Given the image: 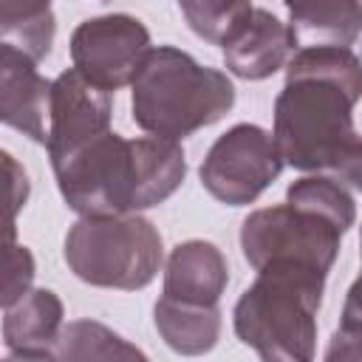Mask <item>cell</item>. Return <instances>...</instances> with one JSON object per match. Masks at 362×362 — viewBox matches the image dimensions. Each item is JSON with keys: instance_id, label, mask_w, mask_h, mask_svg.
I'll use <instances>...</instances> for the list:
<instances>
[{"instance_id": "20", "label": "cell", "mask_w": 362, "mask_h": 362, "mask_svg": "<svg viewBox=\"0 0 362 362\" xmlns=\"http://www.w3.org/2000/svg\"><path fill=\"white\" fill-rule=\"evenodd\" d=\"M31 280H34V257H31L28 246L11 243L8 246V274H6V288H3V308L14 305L23 294H28Z\"/></svg>"}, {"instance_id": "18", "label": "cell", "mask_w": 362, "mask_h": 362, "mask_svg": "<svg viewBox=\"0 0 362 362\" xmlns=\"http://www.w3.org/2000/svg\"><path fill=\"white\" fill-rule=\"evenodd\" d=\"M286 204L311 209L322 218H328L331 223H337L342 232H348L356 223V204L354 195L345 189L342 181L331 178V175H303L294 184H288L286 189Z\"/></svg>"}, {"instance_id": "24", "label": "cell", "mask_w": 362, "mask_h": 362, "mask_svg": "<svg viewBox=\"0 0 362 362\" xmlns=\"http://www.w3.org/2000/svg\"><path fill=\"white\" fill-rule=\"evenodd\" d=\"M3 362H57V351L51 348H23V351H8Z\"/></svg>"}, {"instance_id": "14", "label": "cell", "mask_w": 362, "mask_h": 362, "mask_svg": "<svg viewBox=\"0 0 362 362\" xmlns=\"http://www.w3.org/2000/svg\"><path fill=\"white\" fill-rule=\"evenodd\" d=\"M288 28L297 48H351L362 34V3H288Z\"/></svg>"}, {"instance_id": "7", "label": "cell", "mask_w": 362, "mask_h": 362, "mask_svg": "<svg viewBox=\"0 0 362 362\" xmlns=\"http://www.w3.org/2000/svg\"><path fill=\"white\" fill-rule=\"evenodd\" d=\"M283 164L274 136L260 124L240 122L215 139L198 175L215 201L226 206H249L277 181Z\"/></svg>"}, {"instance_id": "1", "label": "cell", "mask_w": 362, "mask_h": 362, "mask_svg": "<svg viewBox=\"0 0 362 362\" xmlns=\"http://www.w3.org/2000/svg\"><path fill=\"white\" fill-rule=\"evenodd\" d=\"M362 99V59L351 48H297L274 99V144L300 173L337 170L359 139L354 107Z\"/></svg>"}, {"instance_id": "9", "label": "cell", "mask_w": 362, "mask_h": 362, "mask_svg": "<svg viewBox=\"0 0 362 362\" xmlns=\"http://www.w3.org/2000/svg\"><path fill=\"white\" fill-rule=\"evenodd\" d=\"M110 93L93 88L74 68L62 71L51 85V119H48V158L51 167L65 161L79 147L110 133Z\"/></svg>"}, {"instance_id": "19", "label": "cell", "mask_w": 362, "mask_h": 362, "mask_svg": "<svg viewBox=\"0 0 362 362\" xmlns=\"http://www.w3.org/2000/svg\"><path fill=\"white\" fill-rule=\"evenodd\" d=\"M178 11L184 14L192 34L223 48L252 17L255 6L252 3H226V0H181Z\"/></svg>"}, {"instance_id": "21", "label": "cell", "mask_w": 362, "mask_h": 362, "mask_svg": "<svg viewBox=\"0 0 362 362\" xmlns=\"http://www.w3.org/2000/svg\"><path fill=\"white\" fill-rule=\"evenodd\" d=\"M322 362H362V334L337 328L325 348Z\"/></svg>"}, {"instance_id": "15", "label": "cell", "mask_w": 362, "mask_h": 362, "mask_svg": "<svg viewBox=\"0 0 362 362\" xmlns=\"http://www.w3.org/2000/svg\"><path fill=\"white\" fill-rule=\"evenodd\" d=\"M65 328L62 300L51 288H31L14 305L3 308V342L8 351L57 348Z\"/></svg>"}, {"instance_id": "3", "label": "cell", "mask_w": 362, "mask_h": 362, "mask_svg": "<svg viewBox=\"0 0 362 362\" xmlns=\"http://www.w3.org/2000/svg\"><path fill=\"white\" fill-rule=\"evenodd\" d=\"M130 88L136 127L167 141L221 122L235 105L232 79L175 45H153Z\"/></svg>"}, {"instance_id": "13", "label": "cell", "mask_w": 362, "mask_h": 362, "mask_svg": "<svg viewBox=\"0 0 362 362\" xmlns=\"http://www.w3.org/2000/svg\"><path fill=\"white\" fill-rule=\"evenodd\" d=\"M153 322L170 351L181 356H204L221 339L223 314L218 305L181 303L161 294L153 305Z\"/></svg>"}, {"instance_id": "4", "label": "cell", "mask_w": 362, "mask_h": 362, "mask_svg": "<svg viewBox=\"0 0 362 362\" xmlns=\"http://www.w3.org/2000/svg\"><path fill=\"white\" fill-rule=\"evenodd\" d=\"M325 277L303 266H263L232 308L238 339L260 362H314Z\"/></svg>"}, {"instance_id": "25", "label": "cell", "mask_w": 362, "mask_h": 362, "mask_svg": "<svg viewBox=\"0 0 362 362\" xmlns=\"http://www.w3.org/2000/svg\"><path fill=\"white\" fill-rule=\"evenodd\" d=\"M359 255H362V235H359Z\"/></svg>"}, {"instance_id": "8", "label": "cell", "mask_w": 362, "mask_h": 362, "mask_svg": "<svg viewBox=\"0 0 362 362\" xmlns=\"http://www.w3.org/2000/svg\"><path fill=\"white\" fill-rule=\"evenodd\" d=\"M150 51V31L133 14L88 17L71 34L74 71L105 93L133 85Z\"/></svg>"}, {"instance_id": "6", "label": "cell", "mask_w": 362, "mask_h": 362, "mask_svg": "<svg viewBox=\"0 0 362 362\" xmlns=\"http://www.w3.org/2000/svg\"><path fill=\"white\" fill-rule=\"evenodd\" d=\"M342 235L345 232L337 223L311 209L277 204L243 218L240 249L255 272L272 263H286L328 274L342 249Z\"/></svg>"}, {"instance_id": "23", "label": "cell", "mask_w": 362, "mask_h": 362, "mask_svg": "<svg viewBox=\"0 0 362 362\" xmlns=\"http://www.w3.org/2000/svg\"><path fill=\"white\" fill-rule=\"evenodd\" d=\"M339 328L362 334V272H359V277L351 283V288H348V294H345Z\"/></svg>"}, {"instance_id": "2", "label": "cell", "mask_w": 362, "mask_h": 362, "mask_svg": "<svg viewBox=\"0 0 362 362\" xmlns=\"http://www.w3.org/2000/svg\"><path fill=\"white\" fill-rule=\"evenodd\" d=\"M51 170L62 201L79 218H116L164 204L184 184L187 158L178 141L124 139L110 130Z\"/></svg>"}, {"instance_id": "16", "label": "cell", "mask_w": 362, "mask_h": 362, "mask_svg": "<svg viewBox=\"0 0 362 362\" xmlns=\"http://www.w3.org/2000/svg\"><path fill=\"white\" fill-rule=\"evenodd\" d=\"M57 362H150L141 348L96 320H74L57 342Z\"/></svg>"}, {"instance_id": "11", "label": "cell", "mask_w": 362, "mask_h": 362, "mask_svg": "<svg viewBox=\"0 0 362 362\" xmlns=\"http://www.w3.org/2000/svg\"><path fill=\"white\" fill-rule=\"evenodd\" d=\"M294 51L297 42L288 23L277 20L269 8L255 6L243 28L223 45V65L238 79L257 82L286 68Z\"/></svg>"}, {"instance_id": "10", "label": "cell", "mask_w": 362, "mask_h": 362, "mask_svg": "<svg viewBox=\"0 0 362 362\" xmlns=\"http://www.w3.org/2000/svg\"><path fill=\"white\" fill-rule=\"evenodd\" d=\"M51 85L34 59L11 45H0V119L37 144H48Z\"/></svg>"}, {"instance_id": "12", "label": "cell", "mask_w": 362, "mask_h": 362, "mask_svg": "<svg viewBox=\"0 0 362 362\" xmlns=\"http://www.w3.org/2000/svg\"><path fill=\"white\" fill-rule=\"evenodd\" d=\"M226 283L229 266L223 252L209 240H184L167 257L161 294L181 303L218 305Z\"/></svg>"}, {"instance_id": "17", "label": "cell", "mask_w": 362, "mask_h": 362, "mask_svg": "<svg viewBox=\"0 0 362 362\" xmlns=\"http://www.w3.org/2000/svg\"><path fill=\"white\" fill-rule=\"evenodd\" d=\"M57 34L54 8L48 3H3L0 6V45H11L34 62L51 54Z\"/></svg>"}, {"instance_id": "5", "label": "cell", "mask_w": 362, "mask_h": 362, "mask_svg": "<svg viewBox=\"0 0 362 362\" xmlns=\"http://www.w3.org/2000/svg\"><path fill=\"white\" fill-rule=\"evenodd\" d=\"M62 255L82 283L119 291L150 286L164 263L161 235L141 215L79 218L65 235Z\"/></svg>"}, {"instance_id": "22", "label": "cell", "mask_w": 362, "mask_h": 362, "mask_svg": "<svg viewBox=\"0 0 362 362\" xmlns=\"http://www.w3.org/2000/svg\"><path fill=\"white\" fill-rule=\"evenodd\" d=\"M337 181L354 187L356 192H362V136L354 141V147L345 153V158L337 164Z\"/></svg>"}]
</instances>
